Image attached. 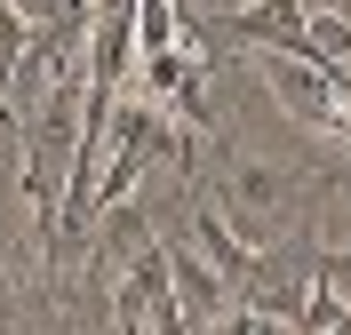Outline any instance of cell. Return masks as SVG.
I'll return each instance as SVG.
<instances>
[{"label":"cell","mask_w":351,"mask_h":335,"mask_svg":"<svg viewBox=\"0 0 351 335\" xmlns=\"http://www.w3.org/2000/svg\"><path fill=\"white\" fill-rule=\"evenodd\" d=\"M88 335H96V327H88Z\"/></svg>","instance_id":"12"},{"label":"cell","mask_w":351,"mask_h":335,"mask_svg":"<svg viewBox=\"0 0 351 335\" xmlns=\"http://www.w3.org/2000/svg\"><path fill=\"white\" fill-rule=\"evenodd\" d=\"M335 327H351V295L343 288H311V303H304V319H295V335H335Z\"/></svg>","instance_id":"8"},{"label":"cell","mask_w":351,"mask_h":335,"mask_svg":"<svg viewBox=\"0 0 351 335\" xmlns=\"http://www.w3.org/2000/svg\"><path fill=\"white\" fill-rule=\"evenodd\" d=\"M152 247V208L144 200H112V208H96V223H88V271H96V288H120V271L136 264Z\"/></svg>","instance_id":"4"},{"label":"cell","mask_w":351,"mask_h":335,"mask_svg":"<svg viewBox=\"0 0 351 335\" xmlns=\"http://www.w3.org/2000/svg\"><path fill=\"white\" fill-rule=\"evenodd\" d=\"M176 48V0H136V56Z\"/></svg>","instance_id":"9"},{"label":"cell","mask_w":351,"mask_h":335,"mask_svg":"<svg viewBox=\"0 0 351 335\" xmlns=\"http://www.w3.org/2000/svg\"><path fill=\"white\" fill-rule=\"evenodd\" d=\"M319 232H287V240H271V247H256V271H247V288H240V312H256V319H280L287 335H295V319H304V303H311V288H319Z\"/></svg>","instance_id":"2"},{"label":"cell","mask_w":351,"mask_h":335,"mask_svg":"<svg viewBox=\"0 0 351 335\" xmlns=\"http://www.w3.org/2000/svg\"><path fill=\"white\" fill-rule=\"evenodd\" d=\"M160 247H168V288H176V303H184V319H192V335L223 327V319H232V288H223V271L208 264L192 240H160Z\"/></svg>","instance_id":"5"},{"label":"cell","mask_w":351,"mask_h":335,"mask_svg":"<svg viewBox=\"0 0 351 335\" xmlns=\"http://www.w3.org/2000/svg\"><path fill=\"white\" fill-rule=\"evenodd\" d=\"M56 8H64V0H16V16H24V24H48Z\"/></svg>","instance_id":"11"},{"label":"cell","mask_w":351,"mask_h":335,"mask_svg":"<svg viewBox=\"0 0 351 335\" xmlns=\"http://www.w3.org/2000/svg\"><path fill=\"white\" fill-rule=\"evenodd\" d=\"M144 64V96H152L160 112H176L184 128H208L216 120V104H208V56H199L192 40L160 48V56H136Z\"/></svg>","instance_id":"3"},{"label":"cell","mask_w":351,"mask_h":335,"mask_svg":"<svg viewBox=\"0 0 351 335\" xmlns=\"http://www.w3.org/2000/svg\"><path fill=\"white\" fill-rule=\"evenodd\" d=\"M319 192H328V168L280 160V152H247V160H232L216 176V208L232 216V232H240L247 247H271V240H287V232H304V216H311Z\"/></svg>","instance_id":"1"},{"label":"cell","mask_w":351,"mask_h":335,"mask_svg":"<svg viewBox=\"0 0 351 335\" xmlns=\"http://www.w3.org/2000/svg\"><path fill=\"white\" fill-rule=\"evenodd\" d=\"M319 280L351 295V232H343V240H328V247H319Z\"/></svg>","instance_id":"10"},{"label":"cell","mask_w":351,"mask_h":335,"mask_svg":"<svg viewBox=\"0 0 351 335\" xmlns=\"http://www.w3.org/2000/svg\"><path fill=\"white\" fill-rule=\"evenodd\" d=\"M304 56L328 72H351V16L343 8H319V16H304Z\"/></svg>","instance_id":"7"},{"label":"cell","mask_w":351,"mask_h":335,"mask_svg":"<svg viewBox=\"0 0 351 335\" xmlns=\"http://www.w3.org/2000/svg\"><path fill=\"white\" fill-rule=\"evenodd\" d=\"M184 232H192V247H199V256H208V264L223 271V288L240 295V288H247V271H256V247H247L240 232H232V216H223L216 200H192V216H184Z\"/></svg>","instance_id":"6"}]
</instances>
